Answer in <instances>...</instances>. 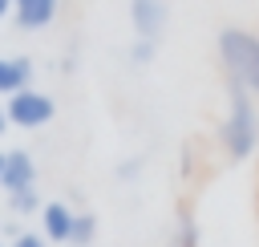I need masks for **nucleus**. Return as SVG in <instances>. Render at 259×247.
I'll list each match as a JSON object with an SVG mask.
<instances>
[{"instance_id":"nucleus-1","label":"nucleus","mask_w":259,"mask_h":247,"mask_svg":"<svg viewBox=\"0 0 259 247\" xmlns=\"http://www.w3.org/2000/svg\"><path fill=\"white\" fill-rule=\"evenodd\" d=\"M219 142L231 162H243L259 150V109L255 93H247L239 81H227V117L219 130Z\"/></svg>"},{"instance_id":"nucleus-2","label":"nucleus","mask_w":259,"mask_h":247,"mask_svg":"<svg viewBox=\"0 0 259 247\" xmlns=\"http://www.w3.org/2000/svg\"><path fill=\"white\" fill-rule=\"evenodd\" d=\"M219 61L227 69V81H239L247 93L259 97V36L251 28L227 24L219 32Z\"/></svg>"},{"instance_id":"nucleus-3","label":"nucleus","mask_w":259,"mask_h":247,"mask_svg":"<svg viewBox=\"0 0 259 247\" xmlns=\"http://www.w3.org/2000/svg\"><path fill=\"white\" fill-rule=\"evenodd\" d=\"M4 109H8V121L16 126V130H40V126H49L53 121V113H57V101L49 97V93H40V89H20V93H12L8 101H4Z\"/></svg>"},{"instance_id":"nucleus-4","label":"nucleus","mask_w":259,"mask_h":247,"mask_svg":"<svg viewBox=\"0 0 259 247\" xmlns=\"http://www.w3.org/2000/svg\"><path fill=\"white\" fill-rule=\"evenodd\" d=\"M130 24L142 40H158L166 28V0H130Z\"/></svg>"},{"instance_id":"nucleus-5","label":"nucleus","mask_w":259,"mask_h":247,"mask_svg":"<svg viewBox=\"0 0 259 247\" xmlns=\"http://www.w3.org/2000/svg\"><path fill=\"white\" fill-rule=\"evenodd\" d=\"M0 186L12 194V190H28L36 186V162L28 150H4V174H0Z\"/></svg>"},{"instance_id":"nucleus-6","label":"nucleus","mask_w":259,"mask_h":247,"mask_svg":"<svg viewBox=\"0 0 259 247\" xmlns=\"http://www.w3.org/2000/svg\"><path fill=\"white\" fill-rule=\"evenodd\" d=\"M73 219H77V211L69 202H45L40 207V235L49 243H61L65 247L73 239Z\"/></svg>"},{"instance_id":"nucleus-7","label":"nucleus","mask_w":259,"mask_h":247,"mask_svg":"<svg viewBox=\"0 0 259 247\" xmlns=\"http://www.w3.org/2000/svg\"><path fill=\"white\" fill-rule=\"evenodd\" d=\"M57 8H61V0H16L12 4V20L24 32H40V28H49L57 20Z\"/></svg>"},{"instance_id":"nucleus-8","label":"nucleus","mask_w":259,"mask_h":247,"mask_svg":"<svg viewBox=\"0 0 259 247\" xmlns=\"http://www.w3.org/2000/svg\"><path fill=\"white\" fill-rule=\"evenodd\" d=\"M32 85V61L28 57H0V97H12Z\"/></svg>"},{"instance_id":"nucleus-9","label":"nucleus","mask_w":259,"mask_h":247,"mask_svg":"<svg viewBox=\"0 0 259 247\" xmlns=\"http://www.w3.org/2000/svg\"><path fill=\"white\" fill-rule=\"evenodd\" d=\"M166 247H198V223H194L190 215H178V223H174Z\"/></svg>"},{"instance_id":"nucleus-10","label":"nucleus","mask_w":259,"mask_h":247,"mask_svg":"<svg viewBox=\"0 0 259 247\" xmlns=\"http://www.w3.org/2000/svg\"><path fill=\"white\" fill-rule=\"evenodd\" d=\"M40 207H45V202H40V190H36V186L8 194V211H12V215H36Z\"/></svg>"},{"instance_id":"nucleus-11","label":"nucleus","mask_w":259,"mask_h":247,"mask_svg":"<svg viewBox=\"0 0 259 247\" xmlns=\"http://www.w3.org/2000/svg\"><path fill=\"white\" fill-rule=\"evenodd\" d=\"M93 239H97V215H93V211H81V215L73 219V239H69V243H73V247H89Z\"/></svg>"},{"instance_id":"nucleus-12","label":"nucleus","mask_w":259,"mask_h":247,"mask_svg":"<svg viewBox=\"0 0 259 247\" xmlns=\"http://www.w3.org/2000/svg\"><path fill=\"white\" fill-rule=\"evenodd\" d=\"M154 53H158V40H142V36H138L134 49H130V61H134V65H150Z\"/></svg>"},{"instance_id":"nucleus-13","label":"nucleus","mask_w":259,"mask_h":247,"mask_svg":"<svg viewBox=\"0 0 259 247\" xmlns=\"http://www.w3.org/2000/svg\"><path fill=\"white\" fill-rule=\"evenodd\" d=\"M12 247H49V239L36 235V231H20V235L12 239Z\"/></svg>"},{"instance_id":"nucleus-14","label":"nucleus","mask_w":259,"mask_h":247,"mask_svg":"<svg viewBox=\"0 0 259 247\" xmlns=\"http://www.w3.org/2000/svg\"><path fill=\"white\" fill-rule=\"evenodd\" d=\"M12 4H16V0H0V20H4V16H12Z\"/></svg>"},{"instance_id":"nucleus-15","label":"nucleus","mask_w":259,"mask_h":247,"mask_svg":"<svg viewBox=\"0 0 259 247\" xmlns=\"http://www.w3.org/2000/svg\"><path fill=\"white\" fill-rule=\"evenodd\" d=\"M8 126H12V121H8V109H4V101H0V134H4Z\"/></svg>"},{"instance_id":"nucleus-16","label":"nucleus","mask_w":259,"mask_h":247,"mask_svg":"<svg viewBox=\"0 0 259 247\" xmlns=\"http://www.w3.org/2000/svg\"><path fill=\"white\" fill-rule=\"evenodd\" d=\"M0 174H4V150H0Z\"/></svg>"},{"instance_id":"nucleus-17","label":"nucleus","mask_w":259,"mask_h":247,"mask_svg":"<svg viewBox=\"0 0 259 247\" xmlns=\"http://www.w3.org/2000/svg\"><path fill=\"white\" fill-rule=\"evenodd\" d=\"M65 247H73V243H65Z\"/></svg>"},{"instance_id":"nucleus-18","label":"nucleus","mask_w":259,"mask_h":247,"mask_svg":"<svg viewBox=\"0 0 259 247\" xmlns=\"http://www.w3.org/2000/svg\"><path fill=\"white\" fill-rule=\"evenodd\" d=\"M0 247H4V243H0Z\"/></svg>"}]
</instances>
